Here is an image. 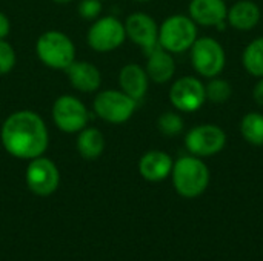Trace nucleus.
Masks as SVG:
<instances>
[{"mask_svg":"<svg viewBox=\"0 0 263 261\" xmlns=\"http://www.w3.org/2000/svg\"><path fill=\"white\" fill-rule=\"evenodd\" d=\"M86 40L91 49L96 52H111L123 45L126 40L125 23L114 15H105L94 20L89 26Z\"/></svg>","mask_w":263,"mask_h":261,"instance_id":"6","label":"nucleus"},{"mask_svg":"<svg viewBox=\"0 0 263 261\" xmlns=\"http://www.w3.org/2000/svg\"><path fill=\"white\" fill-rule=\"evenodd\" d=\"M196 38L197 26L188 15L174 14L159 26V45L171 54H180L191 49Z\"/></svg>","mask_w":263,"mask_h":261,"instance_id":"4","label":"nucleus"},{"mask_svg":"<svg viewBox=\"0 0 263 261\" xmlns=\"http://www.w3.org/2000/svg\"><path fill=\"white\" fill-rule=\"evenodd\" d=\"M173 158L163 151H148L139 162V172L148 182H162L173 171Z\"/></svg>","mask_w":263,"mask_h":261,"instance_id":"16","label":"nucleus"},{"mask_svg":"<svg viewBox=\"0 0 263 261\" xmlns=\"http://www.w3.org/2000/svg\"><path fill=\"white\" fill-rule=\"evenodd\" d=\"M137 102L126 95L122 89L100 91L92 102V109L99 118L106 123L122 125L128 122L136 112Z\"/></svg>","mask_w":263,"mask_h":261,"instance_id":"5","label":"nucleus"},{"mask_svg":"<svg viewBox=\"0 0 263 261\" xmlns=\"http://www.w3.org/2000/svg\"><path fill=\"white\" fill-rule=\"evenodd\" d=\"M25 180L32 194L39 197H48L57 191L60 183V172L52 160L42 155L29 160Z\"/></svg>","mask_w":263,"mask_h":261,"instance_id":"9","label":"nucleus"},{"mask_svg":"<svg viewBox=\"0 0 263 261\" xmlns=\"http://www.w3.org/2000/svg\"><path fill=\"white\" fill-rule=\"evenodd\" d=\"M35 54L45 66L66 71V68L76 60V45L60 31H46L37 38Z\"/></svg>","mask_w":263,"mask_h":261,"instance_id":"3","label":"nucleus"},{"mask_svg":"<svg viewBox=\"0 0 263 261\" xmlns=\"http://www.w3.org/2000/svg\"><path fill=\"white\" fill-rule=\"evenodd\" d=\"M0 140L9 155L20 160H32L46 152L49 132L37 112L22 109L6 117L0 129Z\"/></svg>","mask_w":263,"mask_h":261,"instance_id":"1","label":"nucleus"},{"mask_svg":"<svg viewBox=\"0 0 263 261\" xmlns=\"http://www.w3.org/2000/svg\"><path fill=\"white\" fill-rule=\"evenodd\" d=\"M191 63L197 74L206 78H214L223 71L227 55L222 45L216 38L200 37L196 38L191 46Z\"/></svg>","mask_w":263,"mask_h":261,"instance_id":"8","label":"nucleus"},{"mask_svg":"<svg viewBox=\"0 0 263 261\" xmlns=\"http://www.w3.org/2000/svg\"><path fill=\"white\" fill-rule=\"evenodd\" d=\"M171 174L174 189L185 198H196L202 195L210 183L208 166L196 155L179 158L173 165Z\"/></svg>","mask_w":263,"mask_h":261,"instance_id":"2","label":"nucleus"},{"mask_svg":"<svg viewBox=\"0 0 263 261\" xmlns=\"http://www.w3.org/2000/svg\"><path fill=\"white\" fill-rule=\"evenodd\" d=\"M242 137L253 146H263V114L248 112L240 122Z\"/></svg>","mask_w":263,"mask_h":261,"instance_id":"21","label":"nucleus"},{"mask_svg":"<svg viewBox=\"0 0 263 261\" xmlns=\"http://www.w3.org/2000/svg\"><path fill=\"white\" fill-rule=\"evenodd\" d=\"M170 100L180 112H194L206 102L205 86L196 77L185 75L174 82L170 89Z\"/></svg>","mask_w":263,"mask_h":261,"instance_id":"11","label":"nucleus"},{"mask_svg":"<svg viewBox=\"0 0 263 261\" xmlns=\"http://www.w3.org/2000/svg\"><path fill=\"white\" fill-rule=\"evenodd\" d=\"M228 8L223 0H191L190 17L202 26H217L225 29Z\"/></svg>","mask_w":263,"mask_h":261,"instance_id":"13","label":"nucleus"},{"mask_svg":"<svg viewBox=\"0 0 263 261\" xmlns=\"http://www.w3.org/2000/svg\"><path fill=\"white\" fill-rule=\"evenodd\" d=\"M11 32V22L5 12L0 11V38H6Z\"/></svg>","mask_w":263,"mask_h":261,"instance_id":"26","label":"nucleus"},{"mask_svg":"<svg viewBox=\"0 0 263 261\" xmlns=\"http://www.w3.org/2000/svg\"><path fill=\"white\" fill-rule=\"evenodd\" d=\"M126 38L140 46L148 55L159 45V26L156 20L145 12H134L125 20Z\"/></svg>","mask_w":263,"mask_h":261,"instance_id":"12","label":"nucleus"},{"mask_svg":"<svg viewBox=\"0 0 263 261\" xmlns=\"http://www.w3.org/2000/svg\"><path fill=\"white\" fill-rule=\"evenodd\" d=\"M227 20L233 28L239 31H250L259 23L260 9L251 0H240L230 8Z\"/></svg>","mask_w":263,"mask_h":261,"instance_id":"18","label":"nucleus"},{"mask_svg":"<svg viewBox=\"0 0 263 261\" xmlns=\"http://www.w3.org/2000/svg\"><path fill=\"white\" fill-rule=\"evenodd\" d=\"M66 75L71 86L85 94L96 92L102 85V72L91 62L74 60L66 68Z\"/></svg>","mask_w":263,"mask_h":261,"instance_id":"14","label":"nucleus"},{"mask_svg":"<svg viewBox=\"0 0 263 261\" xmlns=\"http://www.w3.org/2000/svg\"><path fill=\"white\" fill-rule=\"evenodd\" d=\"M157 128L165 137H176L183 131V118L177 112H163L157 120Z\"/></svg>","mask_w":263,"mask_h":261,"instance_id":"23","label":"nucleus"},{"mask_svg":"<svg viewBox=\"0 0 263 261\" xmlns=\"http://www.w3.org/2000/svg\"><path fill=\"white\" fill-rule=\"evenodd\" d=\"M137 2H153V0H137Z\"/></svg>","mask_w":263,"mask_h":261,"instance_id":"29","label":"nucleus"},{"mask_svg":"<svg viewBox=\"0 0 263 261\" xmlns=\"http://www.w3.org/2000/svg\"><path fill=\"white\" fill-rule=\"evenodd\" d=\"M148 78L146 71L140 65L128 63L119 72V86L126 95L139 102L148 91Z\"/></svg>","mask_w":263,"mask_h":261,"instance_id":"15","label":"nucleus"},{"mask_svg":"<svg viewBox=\"0 0 263 261\" xmlns=\"http://www.w3.org/2000/svg\"><path fill=\"white\" fill-rule=\"evenodd\" d=\"M52 122L62 132L76 134L88 126L89 111L86 105L74 95H60L52 105Z\"/></svg>","mask_w":263,"mask_h":261,"instance_id":"7","label":"nucleus"},{"mask_svg":"<svg viewBox=\"0 0 263 261\" xmlns=\"http://www.w3.org/2000/svg\"><path fill=\"white\" fill-rule=\"evenodd\" d=\"M227 145V134L222 128L206 123L194 126L185 137L186 149L196 157H211L219 154Z\"/></svg>","mask_w":263,"mask_h":261,"instance_id":"10","label":"nucleus"},{"mask_svg":"<svg viewBox=\"0 0 263 261\" xmlns=\"http://www.w3.org/2000/svg\"><path fill=\"white\" fill-rule=\"evenodd\" d=\"M77 151L85 160H96L105 151V137L97 128H83L77 137Z\"/></svg>","mask_w":263,"mask_h":261,"instance_id":"19","label":"nucleus"},{"mask_svg":"<svg viewBox=\"0 0 263 261\" xmlns=\"http://www.w3.org/2000/svg\"><path fill=\"white\" fill-rule=\"evenodd\" d=\"M54 3H57V5H68V3H71L72 0H52Z\"/></svg>","mask_w":263,"mask_h":261,"instance_id":"28","label":"nucleus"},{"mask_svg":"<svg viewBox=\"0 0 263 261\" xmlns=\"http://www.w3.org/2000/svg\"><path fill=\"white\" fill-rule=\"evenodd\" d=\"M146 62V74L148 77L156 83H166L173 78L176 72V62L171 55V52L165 51L160 45L154 48L148 55Z\"/></svg>","mask_w":263,"mask_h":261,"instance_id":"17","label":"nucleus"},{"mask_svg":"<svg viewBox=\"0 0 263 261\" xmlns=\"http://www.w3.org/2000/svg\"><path fill=\"white\" fill-rule=\"evenodd\" d=\"M17 57L12 45L5 38H0V75L9 74L15 66Z\"/></svg>","mask_w":263,"mask_h":261,"instance_id":"24","label":"nucleus"},{"mask_svg":"<svg viewBox=\"0 0 263 261\" xmlns=\"http://www.w3.org/2000/svg\"><path fill=\"white\" fill-rule=\"evenodd\" d=\"M253 97H254V100H256L257 105L263 106V77L259 80V83L254 86V89H253Z\"/></svg>","mask_w":263,"mask_h":261,"instance_id":"27","label":"nucleus"},{"mask_svg":"<svg viewBox=\"0 0 263 261\" xmlns=\"http://www.w3.org/2000/svg\"><path fill=\"white\" fill-rule=\"evenodd\" d=\"M103 6L102 0H82L79 3V14L85 20H96L100 17Z\"/></svg>","mask_w":263,"mask_h":261,"instance_id":"25","label":"nucleus"},{"mask_svg":"<svg viewBox=\"0 0 263 261\" xmlns=\"http://www.w3.org/2000/svg\"><path fill=\"white\" fill-rule=\"evenodd\" d=\"M205 94H206V98L213 103H217V105H222L225 102L230 100L231 94H233V89H231V85L227 82V80H222V78H213L206 86H205Z\"/></svg>","mask_w":263,"mask_h":261,"instance_id":"22","label":"nucleus"},{"mask_svg":"<svg viewBox=\"0 0 263 261\" xmlns=\"http://www.w3.org/2000/svg\"><path fill=\"white\" fill-rule=\"evenodd\" d=\"M102 2H103V0H102Z\"/></svg>","mask_w":263,"mask_h":261,"instance_id":"30","label":"nucleus"},{"mask_svg":"<svg viewBox=\"0 0 263 261\" xmlns=\"http://www.w3.org/2000/svg\"><path fill=\"white\" fill-rule=\"evenodd\" d=\"M243 68L253 77H263V37L254 38L243 51L242 55Z\"/></svg>","mask_w":263,"mask_h":261,"instance_id":"20","label":"nucleus"}]
</instances>
